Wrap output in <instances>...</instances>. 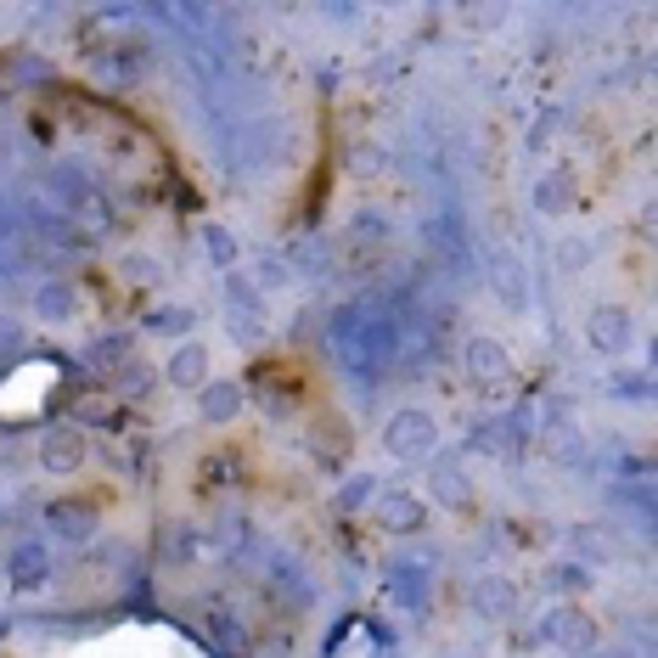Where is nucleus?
Here are the masks:
<instances>
[{"label":"nucleus","mask_w":658,"mask_h":658,"mask_svg":"<svg viewBox=\"0 0 658 658\" xmlns=\"http://www.w3.org/2000/svg\"><path fill=\"white\" fill-rule=\"evenodd\" d=\"M647 372H625V377H614V394H630V405H647Z\"/></svg>","instance_id":"4be33fe9"},{"label":"nucleus","mask_w":658,"mask_h":658,"mask_svg":"<svg viewBox=\"0 0 658 658\" xmlns=\"http://www.w3.org/2000/svg\"><path fill=\"white\" fill-rule=\"evenodd\" d=\"M209 641H220L231 658H242V647H249V641H242V630H236V619H231V614H214V619H209Z\"/></svg>","instance_id":"dca6fc26"},{"label":"nucleus","mask_w":658,"mask_h":658,"mask_svg":"<svg viewBox=\"0 0 658 658\" xmlns=\"http://www.w3.org/2000/svg\"><path fill=\"white\" fill-rule=\"evenodd\" d=\"M428 591H434V563L428 557H399L388 568V597L399 608H428Z\"/></svg>","instance_id":"f03ea898"},{"label":"nucleus","mask_w":658,"mask_h":658,"mask_svg":"<svg viewBox=\"0 0 658 658\" xmlns=\"http://www.w3.org/2000/svg\"><path fill=\"white\" fill-rule=\"evenodd\" d=\"M473 603H478L484 614H507V608H513V586H507V580H484V586L473 591Z\"/></svg>","instance_id":"2eb2a0df"},{"label":"nucleus","mask_w":658,"mask_h":658,"mask_svg":"<svg viewBox=\"0 0 658 658\" xmlns=\"http://www.w3.org/2000/svg\"><path fill=\"white\" fill-rule=\"evenodd\" d=\"M366 496H372V473H355V478L338 489V513H361Z\"/></svg>","instance_id":"6ab92c4d"},{"label":"nucleus","mask_w":658,"mask_h":658,"mask_svg":"<svg viewBox=\"0 0 658 658\" xmlns=\"http://www.w3.org/2000/svg\"><path fill=\"white\" fill-rule=\"evenodd\" d=\"M586 338H591V350H597V355H625V344H630V315H625L619 304H603V310H591V321H586Z\"/></svg>","instance_id":"423d86ee"},{"label":"nucleus","mask_w":658,"mask_h":658,"mask_svg":"<svg viewBox=\"0 0 658 658\" xmlns=\"http://www.w3.org/2000/svg\"><path fill=\"white\" fill-rule=\"evenodd\" d=\"M170 388H203L209 383V350L203 344H181L175 355H170Z\"/></svg>","instance_id":"6e6552de"},{"label":"nucleus","mask_w":658,"mask_h":658,"mask_svg":"<svg viewBox=\"0 0 658 658\" xmlns=\"http://www.w3.org/2000/svg\"><path fill=\"white\" fill-rule=\"evenodd\" d=\"M574 203V192H568V181L563 175H546L540 186H535V209H546V214H563Z\"/></svg>","instance_id":"ddd939ff"},{"label":"nucleus","mask_w":658,"mask_h":658,"mask_svg":"<svg viewBox=\"0 0 658 658\" xmlns=\"http://www.w3.org/2000/svg\"><path fill=\"white\" fill-rule=\"evenodd\" d=\"M574 535H580V551H586V557H603V540H597V529H574Z\"/></svg>","instance_id":"393cba45"},{"label":"nucleus","mask_w":658,"mask_h":658,"mask_svg":"<svg viewBox=\"0 0 658 658\" xmlns=\"http://www.w3.org/2000/svg\"><path fill=\"white\" fill-rule=\"evenodd\" d=\"M551 586H557V591H568V586L586 591V586H591V568H586V563H557V568H551Z\"/></svg>","instance_id":"aec40b11"},{"label":"nucleus","mask_w":658,"mask_h":658,"mask_svg":"<svg viewBox=\"0 0 658 658\" xmlns=\"http://www.w3.org/2000/svg\"><path fill=\"white\" fill-rule=\"evenodd\" d=\"M383 445H388V456L411 462V456H428L439 445V428H434L428 411H394L388 428H383Z\"/></svg>","instance_id":"f257e3e1"},{"label":"nucleus","mask_w":658,"mask_h":658,"mask_svg":"<svg viewBox=\"0 0 658 658\" xmlns=\"http://www.w3.org/2000/svg\"><path fill=\"white\" fill-rule=\"evenodd\" d=\"M203 249H209V260H214L220 271H231V265H236V242H231V231H225V225H209V231H203Z\"/></svg>","instance_id":"4468645a"},{"label":"nucleus","mask_w":658,"mask_h":658,"mask_svg":"<svg viewBox=\"0 0 658 658\" xmlns=\"http://www.w3.org/2000/svg\"><path fill=\"white\" fill-rule=\"evenodd\" d=\"M439 484H445V496H451V502H462V496H467V484H462V473H456V467L434 473V489H439Z\"/></svg>","instance_id":"5701e85b"},{"label":"nucleus","mask_w":658,"mask_h":658,"mask_svg":"<svg viewBox=\"0 0 658 658\" xmlns=\"http://www.w3.org/2000/svg\"><path fill=\"white\" fill-rule=\"evenodd\" d=\"M45 529L57 535V540H91L97 535V513L91 507H79V502H51L45 507Z\"/></svg>","instance_id":"0eeeda50"},{"label":"nucleus","mask_w":658,"mask_h":658,"mask_svg":"<svg viewBox=\"0 0 658 658\" xmlns=\"http://www.w3.org/2000/svg\"><path fill=\"white\" fill-rule=\"evenodd\" d=\"M73 304H79V293H73L68 282H45V287H34V310H40L45 321H68Z\"/></svg>","instance_id":"f8f14e48"},{"label":"nucleus","mask_w":658,"mask_h":658,"mask_svg":"<svg viewBox=\"0 0 658 658\" xmlns=\"http://www.w3.org/2000/svg\"><path fill=\"white\" fill-rule=\"evenodd\" d=\"M23 350H29V333H23V321L0 315V361H18Z\"/></svg>","instance_id":"f3484780"},{"label":"nucleus","mask_w":658,"mask_h":658,"mask_svg":"<svg viewBox=\"0 0 658 658\" xmlns=\"http://www.w3.org/2000/svg\"><path fill=\"white\" fill-rule=\"evenodd\" d=\"M383 524H388L394 535H417V529L428 524V507H423L417 496H405V489H394V496H383Z\"/></svg>","instance_id":"1a4fd4ad"},{"label":"nucleus","mask_w":658,"mask_h":658,"mask_svg":"<svg viewBox=\"0 0 658 658\" xmlns=\"http://www.w3.org/2000/svg\"><path fill=\"white\" fill-rule=\"evenodd\" d=\"M124 276H130V282H152V260H146V254L124 260Z\"/></svg>","instance_id":"b1692460"},{"label":"nucleus","mask_w":658,"mask_h":658,"mask_svg":"<svg viewBox=\"0 0 658 658\" xmlns=\"http://www.w3.org/2000/svg\"><path fill=\"white\" fill-rule=\"evenodd\" d=\"M79 462H85V434H79V423L45 428V439H40V467H45V473H79Z\"/></svg>","instance_id":"7ed1b4c3"},{"label":"nucleus","mask_w":658,"mask_h":658,"mask_svg":"<svg viewBox=\"0 0 658 658\" xmlns=\"http://www.w3.org/2000/svg\"><path fill=\"white\" fill-rule=\"evenodd\" d=\"M7 580H12L18 591H40V586L51 580V551H45L40 540H18L12 557H7Z\"/></svg>","instance_id":"39448f33"},{"label":"nucleus","mask_w":658,"mask_h":658,"mask_svg":"<svg viewBox=\"0 0 658 658\" xmlns=\"http://www.w3.org/2000/svg\"><path fill=\"white\" fill-rule=\"evenodd\" d=\"M146 326H152V333H186V326H192V310L170 304V310H158V315H146Z\"/></svg>","instance_id":"412c9836"},{"label":"nucleus","mask_w":658,"mask_h":658,"mask_svg":"<svg viewBox=\"0 0 658 658\" xmlns=\"http://www.w3.org/2000/svg\"><path fill=\"white\" fill-rule=\"evenodd\" d=\"M467 372L473 377H502L507 372V350L496 338H467Z\"/></svg>","instance_id":"9b49d317"},{"label":"nucleus","mask_w":658,"mask_h":658,"mask_svg":"<svg viewBox=\"0 0 658 658\" xmlns=\"http://www.w3.org/2000/svg\"><path fill=\"white\" fill-rule=\"evenodd\" d=\"M489 276H496V287L507 293V304H524V282H518V260H496V265H489Z\"/></svg>","instance_id":"a211bd4d"},{"label":"nucleus","mask_w":658,"mask_h":658,"mask_svg":"<svg viewBox=\"0 0 658 658\" xmlns=\"http://www.w3.org/2000/svg\"><path fill=\"white\" fill-rule=\"evenodd\" d=\"M198 394H203L198 405H203L209 423H231L236 411H242V388H236V383H203Z\"/></svg>","instance_id":"9d476101"},{"label":"nucleus","mask_w":658,"mask_h":658,"mask_svg":"<svg viewBox=\"0 0 658 658\" xmlns=\"http://www.w3.org/2000/svg\"><path fill=\"white\" fill-rule=\"evenodd\" d=\"M540 636H546L551 647H563V652H586V647L597 641V625H591V614H580V608H551L546 625H540Z\"/></svg>","instance_id":"20e7f679"}]
</instances>
